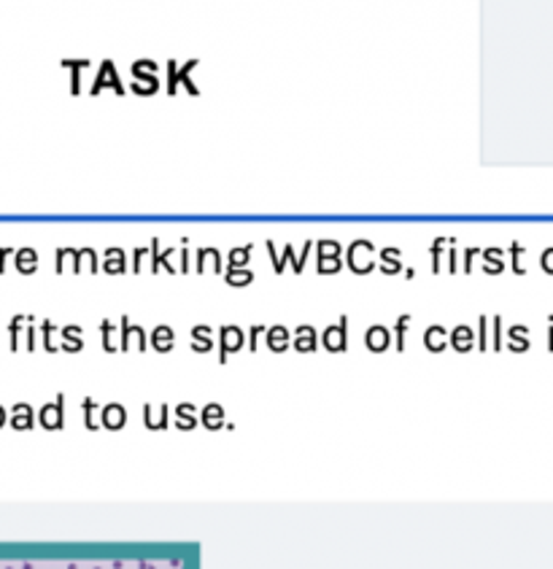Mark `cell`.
I'll return each instance as SVG.
<instances>
[{"label": "cell", "mask_w": 553, "mask_h": 569, "mask_svg": "<svg viewBox=\"0 0 553 569\" xmlns=\"http://www.w3.org/2000/svg\"><path fill=\"white\" fill-rule=\"evenodd\" d=\"M122 419H125V413L119 408L108 410V427H111V429H119V423H122Z\"/></svg>", "instance_id": "6da1fadb"}]
</instances>
